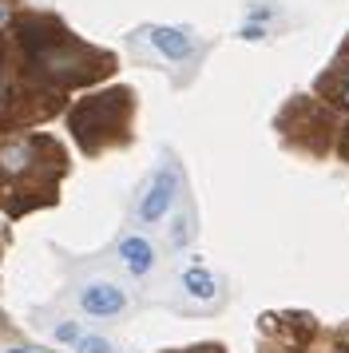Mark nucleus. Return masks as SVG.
Returning <instances> with one entry per match:
<instances>
[{"label": "nucleus", "mask_w": 349, "mask_h": 353, "mask_svg": "<svg viewBox=\"0 0 349 353\" xmlns=\"http://www.w3.org/2000/svg\"><path fill=\"white\" fill-rule=\"evenodd\" d=\"M174 194H179V175H174V167L155 171V179H151L147 194L139 199V219H143V223H159V219L171 210Z\"/></svg>", "instance_id": "f257e3e1"}, {"label": "nucleus", "mask_w": 349, "mask_h": 353, "mask_svg": "<svg viewBox=\"0 0 349 353\" xmlns=\"http://www.w3.org/2000/svg\"><path fill=\"white\" fill-rule=\"evenodd\" d=\"M79 305L92 318H115V314H123L127 294L119 286H111V282H92V286H83V294H79Z\"/></svg>", "instance_id": "f03ea898"}, {"label": "nucleus", "mask_w": 349, "mask_h": 353, "mask_svg": "<svg viewBox=\"0 0 349 353\" xmlns=\"http://www.w3.org/2000/svg\"><path fill=\"white\" fill-rule=\"evenodd\" d=\"M119 258H123V266L135 274V278L151 274V266H155V250H151V242L143 239V234H127V239L119 242Z\"/></svg>", "instance_id": "7ed1b4c3"}, {"label": "nucleus", "mask_w": 349, "mask_h": 353, "mask_svg": "<svg viewBox=\"0 0 349 353\" xmlns=\"http://www.w3.org/2000/svg\"><path fill=\"white\" fill-rule=\"evenodd\" d=\"M147 40H151L167 60H187L190 52H195V40H190V32H183V28H151Z\"/></svg>", "instance_id": "20e7f679"}, {"label": "nucleus", "mask_w": 349, "mask_h": 353, "mask_svg": "<svg viewBox=\"0 0 349 353\" xmlns=\"http://www.w3.org/2000/svg\"><path fill=\"white\" fill-rule=\"evenodd\" d=\"M183 290H187L190 298H199V302H210V298H215V278H210L203 266H190V270L183 274Z\"/></svg>", "instance_id": "39448f33"}, {"label": "nucleus", "mask_w": 349, "mask_h": 353, "mask_svg": "<svg viewBox=\"0 0 349 353\" xmlns=\"http://www.w3.org/2000/svg\"><path fill=\"white\" fill-rule=\"evenodd\" d=\"M28 159H32V143H8L0 151V171L4 175H20L28 167Z\"/></svg>", "instance_id": "423d86ee"}, {"label": "nucleus", "mask_w": 349, "mask_h": 353, "mask_svg": "<svg viewBox=\"0 0 349 353\" xmlns=\"http://www.w3.org/2000/svg\"><path fill=\"white\" fill-rule=\"evenodd\" d=\"M76 350L79 353H111V345H108V341H103V337H79V341H76Z\"/></svg>", "instance_id": "0eeeda50"}, {"label": "nucleus", "mask_w": 349, "mask_h": 353, "mask_svg": "<svg viewBox=\"0 0 349 353\" xmlns=\"http://www.w3.org/2000/svg\"><path fill=\"white\" fill-rule=\"evenodd\" d=\"M337 103H341V108H349V72L337 80Z\"/></svg>", "instance_id": "6e6552de"}, {"label": "nucleus", "mask_w": 349, "mask_h": 353, "mask_svg": "<svg viewBox=\"0 0 349 353\" xmlns=\"http://www.w3.org/2000/svg\"><path fill=\"white\" fill-rule=\"evenodd\" d=\"M56 337H60V341H79V330H76V325H68V321H63L60 330H56Z\"/></svg>", "instance_id": "1a4fd4ad"}, {"label": "nucleus", "mask_w": 349, "mask_h": 353, "mask_svg": "<svg viewBox=\"0 0 349 353\" xmlns=\"http://www.w3.org/2000/svg\"><path fill=\"white\" fill-rule=\"evenodd\" d=\"M4 20H8V4H4V0H0V24H4Z\"/></svg>", "instance_id": "9d476101"}, {"label": "nucleus", "mask_w": 349, "mask_h": 353, "mask_svg": "<svg viewBox=\"0 0 349 353\" xmlns=\"http://www.w3.org/2000/svg\"><path fill=\"white\" fill-rule=\"evenodd\" d=\"M8 353H36V350H8Z\"/></svg>", "instance_id": "9b49d317"}]
</instances>
